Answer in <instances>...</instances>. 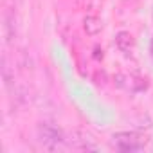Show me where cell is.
Segmentation results:
<instances>
[{
  "label": "cell",
  "instance_id": "6da1fadb",
  "mask_svg": "<svg viewBox=\"0 0 153 153\" xmlns=\"http://www.w3.org/2000/svg\"><path fill=\"white\" fill-rule=\"evenodd\" d=\"M112 144L119 151H137V149L144 148L146 139L135 131H119V133L112 135Z\"/></svg>",
  "mask_w": 153,
  "mask_h": 153
},
{
  "label": "cell",
  "instance_id": "7a4b0ae2",
  "mask_svg": "<svg viewBox=\"0 0 153 153\" xmlns=\"http://www.w3.org/2000/svg\"><path fill=\"white\" fill-rule=\"evenodd\" d=\"M40 139L43 144H47L49 148H58L61 142H63V137H61V131L52 126V124H42L40 126Z\"/></svg>",
  "mask_w": 153,
  "mask_h": 153
},
{
  "label": "cell",
  "instance_id": "3957f363",
  "mask_svg": "<svg viewBox=\"0 0 153 153\" xmlns=\"http://www.w3.org/2000/svg\"><path fill=\"white\" fill-rule=\"evenodd\" d=\"M133 45H135V40H133V36H131L128 31L117 33V36H115V47H117L123 54L128 56V54L133 51Z\"/></svg>",
  "mask_w": 153,
  "mask_h": 153
},
{
  "label": "cell",
  "instance_id": "277c9868",
  "mask_svg": "<svg viewBox=\"0 0 153 153\" xmlns=\"http://www.w3.org/2000/svg\"><path fill=\"white\" fill-rule=\"evenodd\" d=\"M83 29H85V33H87L88 36H97V34L101 33V29H103V22H101V18L96 16V15H88V16H85V20H83Z\"/></svg>",
  "mask_w": 153,
  "mask_h": 153
},
{
  "label": "cell",
  "instance_id": "5b68a950",
  "mask_svg": "<svg viewBox=\"0 0 153 153\" xmlns=\"http://www.w3.org/2000/svg\"><path fill=\"white\" fill-rule=\"evenodd\" d=\"M4 36H6L7 43H11L15 38V16L9 11H6V15H4Z\"/></svg>",
  "mask_w": 153,
  "mask_h": 153
},
{
  "label": "cell",
  "instance_id": "8992f818",
  "mask_svg": "<svg viewBox=\"0 0 153 153\" xmlns=\"http://www.w3.org/2000/svg\"><path fill=\"white\" fill-rule=\"evenodd\" d=\"M149 54H151V58H153V38H151V43H149Z\"/></svg>",
  "mask_w": 153,
  "mask_h": 153
},
{
  "label": "cell",
  "instance_id": "52a82bcc",
  "mask_svg": "<svg viewBox=\"0 0 153 153\" xmlns=\"http://www.w3.org/2000/svg\"><path fill=\"white\" fill-rule=\"evenodd\" d=\"M151 20H153V13H151Z\"/></svg>",
  "mask_w": 153,
  "mask_h": 153
}]
</instances>
